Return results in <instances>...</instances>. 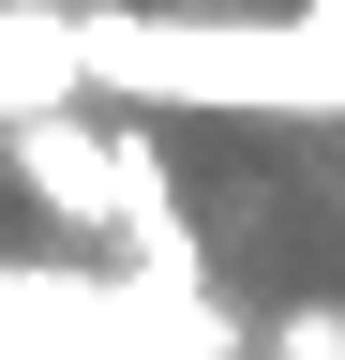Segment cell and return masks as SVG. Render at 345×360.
<instances>
[{
	"mask_svg": "<svg viewBox=\"0 0 345 360\" xmlns=\"http://www.w3.org/2000/svg\"><path fill=\"white\" fill-rule=\"evenodd\" d=\"M91 90V15H46V0H0V120H46Z\"/></svg>",
	"mask_w": 345,
	"mask_h": 360,
	"instance_id": "1",
	"label": "cell"
},
{
	"mask_svg": "<svg viewBox=\"0 0 345 360\" xmlns=\"http://www.w3.org/2000/svg\"><path fill=\"white\" fill-rule=\"evenodd\" d=\"M271 360H345V300H285L271 315Z\"/></svg>",
	"mask_w": 345,
	"mask_h": 360,
	"instance_id": "2",
	"label": "cell"
}]
</instances>
